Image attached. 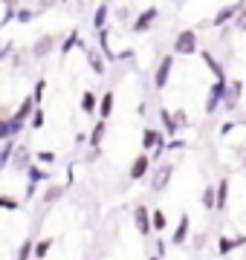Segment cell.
I'll list each match as a JSON object with an SVG mask.
<instances>
[{"label":"cell","instance_id":"6da1fadb","mask_svg":"<svg viewBox=\"0 0 246 260\" xmlns=\"http://www.w3.org/2000/svg\"><path fill=\"white\" fill-rule=\"evenodd\" d=\"M174 55H197L200 52V38L197 29H180L177 38H174Z\"/></svg>","mask_w":246,"mask_h":260},{"label":"cell","instance_id":"7a4b0ae2","mask_svg":"<svg viewBox=\"0 0 246 260\" xmlns=\"http://www.w3.org/2000/svg\"><path fill=\"white\" fill-rule=\"evenodd\" d=\"M58 44H61V38H58L55 32H47V35L35 38V44H32V49H29V55L38 58V61H44V58H49L58 49Z\"/></svg>","mask_w":246,"mask_h":260},{"label":"cell","instance_id":"3957f363","mask_svg":"<svg viewBox=\"0 0 246 260\" xmlns=\"http://www.w3.org/2000/svg\"><path fill=\"white\" fill-rule=\"evenodd\" d=\"M226 90H229V78H218V81L208 87V95H206V116H214L220 110V104L226 99Z\"/></svg>","mask_w":246,"mask_h":260},{"label":"cell","instance_id":"277c9868","mask_svg":"<svg viewBox=\"0 0 246 260\" xmlns=\"http://www.w3.org/2000/svg\"><path fill=\"white\" fill-rule=\"evenodd\" d=\"M157 20H160V9H157V6H145V9L136 15V20L131 23V32L133 35H145V32H151L153 29Z\"/></svg>","mask_w":246,"mask_h":260},{"label":"cell","instance_id":"5b68a950","mask_svg":"<svg viewBox=\"0 0 246 260\" xmlns=\"http://www.w3.org/2000/svg\"><path fill=\"white\" fill-rule=\"evenodd\" d=\"M174 162H162V165H157L153 168V174H151V191L153 194H162L165 188H168V182H171V177H174Z\"/></svg>","mask_w":246,"mask_h":260},{"label":"cell","instance_id":"8992f818","mask_svg":"<svg viewBox=\"0 0 246 260\" xmlns=\"http://www.w3.org/2000/svg\"><path fill=\"white\" fill-rule=\"evenodd\" d=\"M171 73H174V52L160 58V64L153 70V90H165L171 81Z\"/></svg>","mask_w":246,"mask_h":260},{"label":"cell","instance_id":"52a82bcc","mask_svg":"<svg viewBox=\"0 0 246 260\" xmlns=\"http://www.w3.org/2000/svg\"><path fill=\"white\" fill-rule=\"evenodd\" d=\"M240 99H243V81H240V78H229V90H226L223 104H220V110L223 113H235L237 104H240Z\"/></svg>","mask_w":246,"mask_h":260},{"label":"cell","instance_id":"ba28073f","mask_svg":"<svg viewBox=\"0 0 246 260\" xmlns=\"http://www.w3.org/2000/svg\"><path fill=\"white\" fill-rule=\"evenodd\" d=\"M151 153H139V156L131 159V168H128V177H131V182H139V179H145L148 174H151Z\"/></svg>","mask_w":246,"mask_h":260},{"label":"cell","instance_id":"9c48e42d","mask_svg":"<svg viewBox=\"0 0 246 260\" xmlns=\"http://www.w3.org/2000/svg\"><path fill=\"white\" fill-rule=\"evenodd\" d=\"M246 6V0H235V3H232V6H223V9H218V15H214V18L208 20L206 26H214V29H223L226 26V23H232V20H235V15L240 9H243Z\"/></svg>","mask_w":246,"mask_h":260},{"label":"cell","instance_id":"30bf717a","mask_svg":"<svg viewBox=\"0 0 246 260\" xmlns=\"http://www.w3.org/2000/svg\"><path fill=\"white\" fill-rule=\"evenodd\" d=\"M133 225H136L139 237H151V234H153L151 208H148V205H136V208H133Z\"/></svg>","mask_w":246,"mask_h":260},{"label":"cell","instance_id":"8fae6325","mask_svg":"<svg viewBox=\"0 0 246 260\" xmlns=\"http://www.w3.org/2000/svg\"><path fill=\"white\" fill-rule=\"evenodd\" d=\"M29 165H32V150H29V145H15L9 168L12 171H18V174H26Z\"/></svg>","mask_w":246,"mask_h":260},{"label":"cell","instance_id":"7c38bea8","mask_svg":"<svg viewBox=\"0 0 246 260\" xmlns=\"http://www.w3.org/2000/svg\"><path fill=\"white\" fill-rule=\"evenodd\" d=\"M240 246H246V234H237V237L220 234V237H218V254H220V257H226V254H232V251H235V249H240Z\"/></svg>","mask_w":246,"mask_h":260},{"label":"cell","instance_id":"4fadbf2b","mask_svg":"<svg viewBox=\"0 0 246 260\" xmlns=\"http://www.w3.org/2000/svg\"><path fill=\"white\" fill-rule=\"evenodd\" d=\"M84 58H87V64H90V70H93V75L107 73V61H104V55L99 52V49H93L90 44H87V49H84Z\"/></svg>","mask_w":246,"mask_h":260},{"label":"cell","instance_id":"5bb4252c","mask_svg":"<svg viewBox=\"0 0 246 260\" xmlns=\"http://www.w3.org/2000/svg\"><path fill=\"white\" fill-rule=\"evenodd\" d=\"M189 237H191V217L182 214L180 223H177V232H171V243H174V246H186Z\"/></svg>","mask_w":246,"mask_h":260},{"label":"cell","instance_id":"9a60e30c","mask_svg":"<svg viewBox=\"0 0 246 260\" xmlns=\"http://www.w3.org/2000/svg\"><path fill=\"white\" fill-rule=\"evenodd\" d=\"M20 130H23V121H18V119H0V142H9V139H15Z\"/></svg>","mask_w":246,"mask_h":260},{"label":"cell","instance_id":"2e32d148","mask_svg":"<svg viewBox=\"0 0 246 260\" xmlns=\"http://www.w3.org/2000/svg\"><path fill=\"white\" fill-rule=\"evenodd\" d=\"M157 116H160V121H162V133H165L168 139H174V136L180 133V124L174 121V113L165 110V107H160V110H157Z\"/></svg>","mask_w":246,"mask_h":260},{"label":"cell","instance_id":"e0dca14e","mask_svg":"<svg viewBox=\"0 0 246 260\" xmlns=\"http://www.w3.org/2000/svg\"><path fill=\"white\" fill-rule=\"evenodd\" d=\"M113 107H116V93L113 90H107V93H102V99H99V110H96V116L107 121L110 116H113Z\"/></svg>","mask_w":246,"mask_h":260},{"label":"cell","instance_id":"ac0fdd59","mask_svg":"<svg viewBox=\"0 0 246 260\" xmlns=\"http://www.w3.org/2000/svg\"><path fill=\"white\" fill-rule=\"evenodd\" d=\"M200 58H203V64H206L208 70H211V75H214V81H218V78H229V75H226V67L220 64V61H218L214 55H211L208 49H200Z\"/></svg>","mask_w":246,"mask_h":260},{"label":"cell","instance_id":"d6986e66","mask_svg":"<svg viewBox=\"0 0 246 260\" xmlns=\"http://www.w3.org/2000/svg\"><path fill=\"white\" fill-rule=\"evenodd\" d=\"M67 194V185H58V182H49L47 188H44V194H41V203L44 205H55L61 203V197Z\"/></svg>","mask_w":246,"mask_h":260},{"label":"cell","instance_id":"ffe728a7","mask_svg":"<svg viewBox=\"0 0 246 260\" xmlns=\"http://www.w3.org/2000/svg\"><path fill=\"white\" fill-rule=\"evenodd\" d=\"M229 208V179L223 177L214 185V211H226Z\"/></svg>","mask_w":246,"mask_h":260},{"label":"cell","instance_id":"44dd1931","mask_svg":"<svg viewBox=\"0 0 246 260\" xmlns=\"http://www.w3.org/2000/svg\"><path fill=\"white\" fill-rule=\"evenodd\" d=\"M78 41H81V32H78V29H70V32L61 38V44H58V52H61V58H67L73 49H78Z\"/></svg>","mask_w":246,"mask_h":260},{"label":"cell","instance_id":"7402d4cb","mask_svg":"<svg viewBox=\"0 0 246 260\" xmlns=\"http://www.w3.org/2000/svg\"><path fill=\"white\" fill-rule=\"evenodd\" d=\"M35 107H38V104L32 102V95H26V99H23V102H20L18 107H15V113H12V119H18V121H23V124H26V121H29V116L35 113Z\"/></svg>","mask_w":246,"mask_h":260},{"label":"cell","instance_id":"603a6c76","mask_svg":"<svg viewBox=\"0 0 246 260\" xmlns=\"http://www.w3.org/2000/svg\"><path fill=\"white\" fill-rule=\"evenodd\" d=\"M99 52L104 55V61H116V52L110 49V29L104 26V29H99Z\"/></svg>","mask_w":246,"mask_h":260},{"label":"cell","instance_id":"cb8c5ba5","mask_svg":"<svg viewBox=\"0 0 246 260\" xmlns=\"http://www.w3.org/2000/svg\"><path fill=\"white\" fill-rule=\"evenodd\" d=\"M78 107H81V113H84V116H96V110H99V95H96L93 90H84V93H81V102H78Z\"/></svg>","mask_w":246,"mask_h":260},{"label":"cell","instance_id":"d4e9b609","mask_svg":"<svg viewBox=\"0 0 246 260\" xmlns=\"http://www.w3.org/2000/svg\"><path fill=\"white\" fill-rule=\"evenodd\" d=\"M87 136H90V148H102V142H104V136H107V121L104 119H99L93 124V130H90V133H87Z\"/></svg>","mask_w":246,"mask_h":260},{"label":"cell","instance_id":"484cf974","mask_svg":"<svg viewBox=\"0 0 246 260\" xmlns=\"http://www.w3.org/2000/svg\"><path fill=\"white\" fill-rule=\"evenodd\" d=\"M107 18H110V3L102 0V3L96 6V12H93V29H96V32L107 26Z\"/></svg>","mask_w":246,"mask_h":260},{"label":"cell","instance_id":"4316f807","mask_svg":"<svg viewBox=\"0 0 246 260\" xmlns=\"http://www.w3.org/2000/svg\"><path fill=\"white\" fill-rule=\"evenodd\" d=\"M52 246H55V240H52V237H41V240H35L32 257H35V260H47L49 251H52Z\"/></svg>","mask_w":246,"mask_h":260},{"label":"cell","instance_id":"83f0119b","mask_svg":"<svg viewBox=\"0 0 246 260\" xmlns=\"http://www.w3.org/2000/svg\"><path fill=\"white\" fill-rule=\"evenodd\" d=\"M26 177L32 179V182H49V171H44L38 162H32V165L26 168Z\"/></svg>","mask_w":246,"mask_h":260},{"label":"cell","instance_id":"f1b7e54d","mask_svg":"<svg viewBox=\"0 0 246 260\" xmlns=\"http://www.w3.org/2000/svg\"><path fill=\"white\" fill-rule=\"evenodd\" d=\"M151 225H153V234L168 229V217H165V211H162V208H153V211H151Z\"/></svg>","mask_w":246,"mask_h":260},{"label":"cell","instance_id":"f546056e","mask_svg":"<svg viewBox=\"0 0 246 260\" xmlns=\"http://www.w3.org/2000/svg\"><path fill=\"white\" fill-rule=\"evenodd\" d=\"M15 145H18L15 139L3 142V148H0V171H3V168H9V162H12V150H15Z\"/></svg>","mask_w":246,"mask_h":260},{"label":"cell","instance_id":"4dcf8cb0","mask_svg":"<svg viewBox=\"0 0 246 260\" xmlns=\"http://www.w3.org/2000/svg\"><path fill=\"white\" fill-rule=\"evenodd\" d=\"M41 12L38 9H26V6H18V12H15V20L18 23H32V20L38 18Z\"/></svg>","mask_w":246,"mask_h":260},{"label":"cell","instance_id":"1f68e13d","mask_svg":"<svg viewBox=\"0 0 246 260\" xmlns=\"http://www.w3.org/2000/svg\"><path fill=\"white\" fill-rule=\"evenodd\" d=\"M32 249H35V240L29 237V240H23L18 246V254H15V260H35L32 257Z\"/></svg>","mask_w":246,"mask_h":260},{"label":"cell","instance_id":"d6a6232c","mask_svg":"<svg viewBox=\"0 0 246 260\" xmlns=\"http://www.w3.org/2000/svg\"><path fill=\"white\" fill-rule=\"evenodd\" d=\"M0 211H20V200L9 194H0Z\"/></svg>","mask_w":246,"mask_h":260},{"label":"cell","instance_id":"836d02e7","mask_svg":"<svg viewBox=\"0 0 246 260\" xmlns=\"http://www.w3.org/2000/svg\"><path fill=\"white\" fill-rule=\"evenodd\" d=\"M47 124V113H44V107H35V113L29 116V127L32 130H41Z\"/></svg>","mask_w":246,"mask_h":260},{"label":"cell","instance_id":"e575fe53","mask_svg":"<svg viewBox=\"0 0 246 260\" xmlns=\"http://www.w3.org/2000/svg\"><path fill=\"white\" fill-rule=\"evenodd\" d=\"M44 93H47V78H38V81H35V87H32V102L38 104L41 107V102H44Z\"/></svg>","mask_w":246,"mask_h":260},{"label":"cell","instance_id":"d590c367","mask_svg":"<svg viewBox=\"0 0 246 260\" xmlns=\"http://www.w3.org/2000/svg\"><path fill=\"white\" fill-rule=\"evenodd\" d=\"M200 203H203V208H206V211H214V185H206V188H203Z\"/></svg>","mask_w":246,"mask_h":260},{"label":"cell","instance_id":"8d00e7d4","mask_svg":"<svg viewBox=\"0 0 246 260\" xmlns=\"http://www.w3.org/2000/svg\"><path fill=\"white\" fill-rule=\"evenodd\" d=\"M232 23H235V29H237V32H246V6H243L240 12H237V15H235V20H232Z\"/></svg>","mask_w":246,"mask_h":260},{"label":"cell","instance_id":"74e56055","mask_svg":"<svg viewBox=\"0 0 246 260\" xmlns=\"http://www.w3.org/2000/svg\"><path fill=\"white\" fill-rule=\"evenodd\" d=\"M171 113H174V121L180 124V130H182V127H189V124H191V121H189V113H186V110H171Z\"/></svg>","mask_w":246,"mask_h":260},{"label":"cell","instance_id":"f35d334b","mask_svg":"<svg viewBox=\"0 0 246 260\" xmlns=\"http://www.w3.org/2000/svg\"><path fill=\"white\" fill-rule=\"evenodd\" d=\"M35 159H38L41 165H52V162H55V153H52V150H38Z\"/></svg>","mask_w":246,"mask_h":260},{"label":"cell","instance_id":"ab89813d","mask_svg":"<svg viewBox=\"0 0 246 260\" xmlns=\"http://www.w3.org/2000/svg\"><path fill=\"white\" fill-rule=\"evenodd\" d=\"M32 3H35L38 12H47V9H52V6H58V0H32Z\"/></svg>","mask_w":246,"mask_h":260},{"label":"cell","instance_id":"60d3db41","mask_svg":"<svg viewBox=\"0 0 246 260\" xmlns=\"http://www.w3.org/2000/svg\"><path fill=\"white\" fill-rule=\"evenodd\" d=\"M165 148H168V150H182V148H186V142L174 136V139H168V142H165Z\"/></svg>","mask_w":246,"mask_h":260},{"label":"cell","instance_id":"b9f144b4","mask_svg":"<svg viewBox=\"0 0 246 260\" xmlns=\"http://www.w3.org/2000/svg\"><path fill=\"white\" fill-rule=\"evenodd\" d=\"M35 194H38V182H32V179H29V182H26V194H23V197H26V200H35Z\"/></svg>","mask_w":246,"mask_h":260},{"label":"cell","instance_id":"7bdbcfd3","mask_svg":"<svg viewBox=\"0 0 246 260\" xmlns=\"http://www.w3.org/2000/svg\"><path fill=\"white\" fill-rule=\"evenodd\" d=\"M235 124L237 121H223V124H220V136H229V133L235 130Z\"/></svg>","mask_w":246,"mask_h":260},{"label":"cell","instance_id":"ee69618b","mask_svg":"<svg viewBox=\"0 0 246 260\" xmlns=\"http://www.w3.org/2000/svg\"><path fill=\"white\" fill-rule=\"evenodd\" d=\"M87 139H90V136H87V133H81V130H78V133H76V148H81V145H87Z\"/></svg>","mask_w":246,"mask_h":260},{"label":"cell","instance_id":"f6af8a7d","mask_svg":"<svg viewBox=\"0 0 246 260\" xmlns=\"http://www.w3.org/2000/svg\"><path fill=\"white\" fill-rule=\"evenodd\" d=\"M206 246V234H194V249H203Z\"/></svg>","mask_w":246,"mask_h":260},{"label":"cell","instance_id":"bcb514c9","mask_svg":"<svg viewBox=\"0 0 246 260\" xmlns=\"http://www.w3.org/2000/svg\"><path fill=\"white\" fill-rule=\"evenodd\" d=\"M0 3H3L6 9H18V6H20V0H0Z\"/></svg>","mask_w":246,"mask_h":260},{"label":"cell","instance_id":"7dc6e473","mask_svg":"<svg viewBox=\"0 0 246 260\" xmlns=\"http://www.w3.org/2000/svg\"><path fill=\"white\" fill-rule=\"evenodd\" d=\"M12 64H15V67H23V52H15V55H12Z\"/></svg>","mask_w":246,"mask_h":260},{"label":"cell","instance_id":"c3c4849f","mask_svg":"<svg viewBox=\"0 0 246 260\" xmlns=\"http://www.w3.org/2000/svg\"><path fill=\"white\" fill-rule=\"evenodd\" d=\"M157 257H165V243H162V240H157Z\"/></svg>","mask_w":246,"mask_h":260},{"label":"cell","instance_id":"681fc988","mask_svg":"<svg viewBox=\"0 0 246 260\" xmlns=\"http://www.w3.org/2000/svg\"><path fill=\"white\" fill-rule=\"evenodd\" d=\"M116 18H119V20H128V6H122V9L116 12Z\"/></svg>","mask_w":246,"mask_h":260},{"label":"cell","instance_id":"f907efd6","mask_svg":"<svg viewBox=\"0 0 246 260\" xmlns=\"http://www.w3.org/2000/svg\"><path fill=\"white\" fill-rule=\"evenodd\" d=\"M240 171H243V177H246V153H243V159H240Z\"/></svg>","mask_w":246,"mask_h":260},{"label":"cell","instance_id":"816d5d0a","mask_svg":"<svg viewBox=\"0 0 246 260\" xmlns=\"http://www.w3.org/2000/svg\"><path fill=\"white\" fill-rule=\"evenodd\" d=\"M177 3H189V0H177Z\"/></svg>","mask_w":246,"mask_h":260},{"label":"cell","instance_id":"f5cc1de1","mask_svg":"<svg viewBox=\"0 0 246 260\" xmlns=\"http://www.w3.org/2000/svg\"><path fill=\"white\" fill-rule=\"evenodd\" d=\"M151 260H160V257H157V254H153V257H151Z\"/></svg>","mask_w":246,"mask_h":260},{"label":"cell","instance_id":"db71d44e","mask_svg":"<svg viewBox=\"0 0 246 260\" xmlns=\"http://www.w3.org/2000/svg\"><path fill=\"white\" fill-rule=\"evenodd\" d=\"M0 73H3V67H0Z\"/></svg>","mask_w":246,"mask_h":260}]
</instances>
